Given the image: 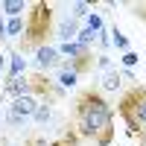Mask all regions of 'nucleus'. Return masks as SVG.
Instances as JSON below:
<instances>
[{"mask_svg": "<svg viewBox=\"0 0 146 146\" xmlns=\"http://www.w3.org/2000/svg\"><path fill=\"white\" fill-rule=\"evenodd\" d=\"M73 131L96 146L114 143V105L100 88H85L73 102Z\"/></svg>", "mask_w": 146, "mask_h": 146, "instance_id": "obj_1", "label": "nucleus"}, {"mask_svg": "<svg viewBox=\"0 0 146 146\" xmlns=\"http://www.w3.org/2000/svg\"><path fill=\"white\" fill-rule=\"evenodd\" d=\"M53 6L47 0H35V3L27 6V21H23V38H21V53L38 50V47H47V38L53 35Z\"/></svg>", "mask_w": 146, "mask_h": 146, "instance_id": "obj_2", "label": "nucleus"}, {"mask_svg": "<svg viewBox=\"0 0 146 146\" xmlns=\"http://www.w3.org/2000/svg\"><path fill=\"white\" fill-rule=\"evenodd\" d=\"M117 114L123 117L129 135L146 143V85H131L129 91H123V96L117 100Z\"/></svg>", "mask_w": 146, "mask_h": 146, "instance_id": "obj_3", "label": "nucleus"}, {"mask_svg": "<svg viewBox=\"0 0 146 146\" xmlns=\"http://www.w3.org/2000/svg\"><path fill=\"white\" fill-rule=\"evenodd\" d=\"M27 82H29V94L38 96V100H44V105L62 100V88H58L53 79H47L44 73H32V76H27Z\"/></svg>", "mask_w": 146, "mask_h": 146, "instance_id": "obj_4", "label": "nucleus"}, {"mask_svg": "<svg viewBox=\"0 0 146 146\" xmlns=\"http://www.w3.org/2000/svg\"><path fill=\"white\" fill-rule=\"evenodd\" d=\"M35 108H38L35 96H18V100H12V105H9V123L12 126L27 123V120L35 114Z\"/></svg>", "mask_w": 146, "mask_h": 146, "instance_id": "obj_5", "label": "nucleus"}, {"mask_svg": "<svg viewBox=\"0 0 146 146\" xmlns=\"http://www.w3.org/2000/svg\"><path fill=\"white\" fill-rule=\"evenodd\" d=\"M94 53L91 50H85L82 56H76V58H67V62L62 64V70H70V73H76V76H85V73H91L94 70Z\"/></svg>", "mask_w": 146, "mask_h": 146, "instance_id": "obj_6", "label": "nucleus"}, {"mask_svg": "<svg viewBox=\"0 0 146 146\" xmlns=\"http://www.w3.org/2000/svg\"><path fill=\"white\" fill-rule=\"evenodd\" d=\"M35 64H38V73L50 70L53 64H58V50H53V47H38V50H35Z\"/></svg>", "mask_w": 146, "mask_h": 146, "instance_id": "obj_7", "label": "nucleus"}, {"mask_svg": "<svg viewBox=\"0 0 146 146\" xmlns=\"http://www.w3.org/2000/svg\"><path fill=\"white\" fill-rule=\"evenodd\" d=\"M3 96H12V100H18V96H32V94H29V82H27V76L9 79L6 88H3Z\"/></svg>", "mask_w": 146, "mask_h": 146, "instance_id": "obj_8", "label": "nucleus"}, {"mask_svg": "<svg viewBox=\"0 0 146 146\" xmlns=\"http://www.w3.org/2000/svg\"><path fill=\"white\" fill-rule=\"evenodd\" d=\"M76 35H79V27H76V18H67L62 27H58V38H62V44L67 41H76Z\"/></svg>", "mask_w": 146, "mask_h": 146, "instance_id": "obj_9", "label": "nucleus"}, {"mask_svg": "<svg viewBox=\"0 0 146 146\" xmlns=\"http://www.w3.org/2000/svg\"><path fill=\"white\" fill-rule=\"evenodd\" d=\"M0 12L9 15V18H21V12H27V3H23V0H3V3H0Z\"/></svg>", "mask_w": 146, "mask_h": 146, "instance_id": "obj_10", "label": "nucleus"}, {"mask_svg": "<svg viewBox=\"0 0 146 146\" xmlns=\"http://www.w3.org/2000/svg\"><path fill=\"white\" fill-rule=\"evenodd\" d=\"M27 73V58H23L21 53L12 56V62H9V79H15V76H23Z\"/></svg>", "mask_w": 146, "mask_h": 146, "instance_id": "obj_11", "label": "nucleus"}, {"mask_svg": "<svg viewBox=\"0 0 146 146\" xmlns=\"http://www.w3.org/2000/svg\"><path fill=\"white\" fill-rule=\"evenodd\" d=\"M85 50H91V47H82L79 41H67V44H62V47H58V53H62V56H67V58H76V56H82Z\"/></svg>", "mask_w": 146, "mask_h": 146, "instance_id": "obj_12", "label": "nucleus"}, {"mask_svg": "<svg viewBox=\"0 0 146 146\" xmlns=\"http://www.w3.org/2000/svg\"><path fill=\"white\" fill-rule=\"evenodd\" d=\"M50 146H82V143H79V135H76V131H73V126H70L64 135H62V137H56Z\"/></svg>", "mask_w": 146, "mask_h": 146, "instance_id": "obj_13", "label": "nucleus"}, {"mask_svg": "<svg viewBox=\"0 0 146 146\" xmlns=\"http://www.w3.org/2000/svg\"><path fill=\"white\" fill-rule=\"evenodd\" d=\"M120 79H123V76H120V70H108V73H105V82H102V88H105V91H117L120 85H123Z\"/></svg>", "mask_w": 146, "mask_h": 146, "instance_id": "obj_14", "label": "nucleus"}, {"mask_svg": "<svg viewBox=\"0 0 146 146\" xmlns=\"http://www.w3.org/2000/svg\"><path fill=\"white\" fill-rule=\"evenodd\" d=\"M111 44L117 47V50H123V53H129V38H126V35L120 32V29H114V32H111Z\"/></svg>", "mask_w": 146, "mask_h": 146, "instance_id": "obj_15", "label": "nucleus"}, {"mask_svg": "<svg viewBox=\"0 0 146 146\" xmlns=\"http://www.w3.org/2000/svg\"><path fill=\"white\" fill-rule=\"evenodd\" d=\"M76 73H70V70H62L58 73V85H62V88H76Z\"/></svg>", "mask_w": 146, "mask_h": 146, "instance_id": "obj_16", "label": "nucleus"}, {"mask_svg": "<svg viewBox=\"0 0 146 146\" xmlns=\"http://www.w3.org/2000/svg\"><path fill=\"white\" fill-rule=\"evenodd\" d=\"M102 27H105L102 15H88V29H91V32H96V35H100V32H102Z\"/></svg>", "mask_w": 146, "mask_h": 146, "instance_id": "obj_17", "label": "nucleus"}, {"mask_svg": "<svg viewBox=\"0 0 146 146\" xmlns=\"http://www.w3.org/2000/svg\"><path fill=\"white\" fill-rule=\"evenodd\" d=\"M21 32H23V21L21 18H12L6 23V35H21Z\"/></svg>", "mask_w": 146, "mask_h": 146, "instance_id": "obj_18", "label": "nucleus"}, {"mask_svg": "<svg viewBox=\"0 0 146 146\" xmlns=\"http://www.w3.org/2000/svg\"><path fill=\"white\" fill-rule=\"evenodd\" d=\"M32 117H35V123H47V120H50V105H44V102H41L38 108H35V114H32Z\"/></svg>", "mask_w": 146, "mask_h": 146, "instance_id": "obj_19", "label": "nucleus"}, {"mask_svg": "<svg viewBox=\"0 0 146 146\" xmlns=\"http://www.w3.org/2000/svg\"><path fill=\"white\" fill-rule=\"evenodd\" d=\"M94 38H96V32H91L88 27H85V29H79V35H76V41H79L82 47H88V44H91Z\"/></svg>", "mask_w": 146, "mask_h": 146, "instance_id": "obj_20", "label": "nucleus"}, {"mask_svg": "<svg viewBox=\"0 0 146 146\" xmlns=\"http://www.w3.org/2000/svg\"><path fill=\"white\" fill-rule=\"evenodd\" d=\"M140 62V56L135 53V50H129V53H123V64H126V70H131V67H135Z\"/></svg>", "mask_w": 146, "mask_h": 146, "instance_id": "obj_21", "label": "nucleus"}, {"mask_svg": "<svg viewBox=\"0 0 146 146\" xmlns=\"http://www.w3.org/2000/svg\"><path fill=\"white\" fill-rule=\"evenodd\" d=\"M91 3H73V15H76V18H88L91 15Z\"/></svg>", "mask_w": 146, "mask_h": 146, "instance_id": "obj_22", "label": "nucleus"}, {"mask_svg": "<svg viewBox=\"0 0 146 146\" xmlns=\"http://www.w3.org/2000/svg\"><path fill=\"white\" fill-rule=\"evenodd\" d=\"M96 67L100 70H111V58L108 56H96Z\"/></svg>", "mask_w": 146, "mask_h": 146, "instance_id": "obj_23", "label": "nucleus"}, {"mask_svg": "<svg viewBox=\"0 0 146 146\" xmlns=\"http://www.w3.org/2000/svg\"><path fill=\"white\" fill-rule=\"evenodd\" d=\"M131 12H135L140 21H146V3H135V6H131Z\"/></svg>", "mask_w": 146, "mask_h": 146, "instance_id": "obj_24", "label": "nucleus"}, {"mask_svg": "<svg viewBox=\"0 0 146 146\" xmlns=\"http://www.w3.org/2000/svg\"><path fill=\"white\" fill-rule=\"evenodd\" d=\"M3 38H6V21L0 18V41H3Z\"/></svg>", "mask_w": 146, "mask_h": 146, "instance_id": "obj_25", "label": "nucleus"}, {"mask_svg": "<svg viewBox=\"0 0 146 146\" xmlns=\"http://www.w3.org/2000/svg\"><path fill=\"white\" fill-rule=\"evenodd\" d=\"M0 67H3V56H0Z\"/></svg>", "mask_w": 146, "mask_h": 146, "instance_id": "obj_26", "label": "nucleus"}]
</instances>
